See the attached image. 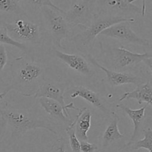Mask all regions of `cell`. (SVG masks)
<instances>
[{
  "label": "cell",
  "mask_w": 152,
  "mask_h": 152,
  "mask_svg": "<svg viewBox=\"0 0 152 152\" xmlns=\"http://www.w3.org/2000/svg\"><path fill=\"white\" fill-rule=\"evenodd\" d=\"M11 82L4 91H16L22 96L31 97L45 79V65L29 53L16 58L10 64Z\"/></svg>",
  "instance_id": "1"
},
{
  "label": "cell",
  "mask_w": 152,
  "mask_h": 152,
  "mask_svg": "<svg viewBox=\"0 0 152 152\" xmlns=\"http://www.w3.org/2000/svg\"><path fill=\"white\" fill-rule=\"evenodd\" d=\"M0 117L11 127L12 137L22 136L30 130L42 129L57 135L56 124L48 120L39 119L25 108H16L5 105L0 108Z\"/></svg>",
  "instance_id": "2"
},
{
  "label": "cell",
  "mask_w": 152,
  "mask_h": 152,
  "mask_svg": "<svg viewBox=\"0 0 152 152\" xmlns=\"http://www.w3.org/2000/svg\"><path fill=\"white\" fill-rule=\"evenodd\" d=\"M121 22L133 23L136 22V19L112 16L98 12L94 13L89 26L82 29V31L76 35L72 36L70 38V41L74 43V47L83 53V55L92 54L94 48L95 40L99 34L111 25Z\"/></svg>",
  "instance_id": "3"
},
{
  "label": "cell",
  "mask_w": 152,
  "mask_h": 152,
  "mask_svg": "<svg viewBox=\"0 0 152 152\" xmlns=\"http://www.w3.org/2000/svg\"><path fill=\"white\" fill-rule=\"evenodd\" d=\"M1 26L7 31L11 39L18 42L34 46L39 45L44 40V28L39 23L34 22L24 16L11 22H3Z\"/></svg>",
  "instance_id": "4"
},
{
  "label": "cell",
  "mask_w": 152,
  "mask_h": 152,
  "mask_svg": "<svg viewBox=\"0 0 152 152\" xmlns=\"http://www.w3.org/2000/svg\"><path fill=\"white\" fill-rule=\"evenodd\" d=\"M42 16L44 31L50 37L55 48L65 49L62 41L71 38L72 28L68 25L64 17L63 13L50 7H44L40 10Z\"/></svg>",
  "instance_id": "5"
},
{
  "label": "cell",
  "mask_w": 152,
  "mask_h": 152,
  "mask_svg": "<svg viewBox=\"0 0 152 152\" xmlns=\"http://www.w3.org/2000/svg\"><path fill=\"white\" fill-rule=\"evenodd\" d=\"M96 0H77L69 10L62 13L71 28H87L91 22L96 9Z\"/></svg>",
  "instance_id": "6"
},
{
  "label": "cell",
  "mask_w": 152,
  "mask_h": 152,
  "mask_svg": "<svg viewBox=\"0 0 152 152\" xmlns=\"http://www.w3.org/2000/svg\"><path fill=\"white\" fill-rule=\"evenodd\" d=\"M68 88V83L57 82L53 80L45 78L32 96L36 99L41 97L48 98V99H53V100L59 102L63 107L67 115L71 118L68 110H78V108H76L74 103L72 102H70L68 105L65 104L64 97H65V93Z\"/></svg>",
  "instance_id": "7"
},
{
  "label": "cell",
  "mask_w": 152,
  "mask_h": 152,
  "mask_svg": "<svg viewBox=\"0 0 152 152\" xmlns=\"http://www.w3.org/2000/svg\"><path fill=\"white\" fill-rule=\"evenodd\" d=\"M111 62L114 71H120L128 68L136 66L143 62L145 59L151 56L150 53H134L125 48L123 46L120 48L110 47L105 48Z\"/></svg>",
  "instance_id": "8"
},
{
  "label": "cell",
  "mask_w": 152,
  "mask_h": 152,
  "mask_svg": "<svg viewBox=\"0 0 152 152\" xmlns=\"http://www.w3.org/2000/svg\"><path fill=\"white\" fill-rule=\"evenodd\" d=\"M129 22H121L114 24L106 28L99 34L100 37L115 39L123 43L137 45L148 47L150 46V40L138 36L131 28Z\"/></svg>",
  "instance_id": "9"
},
{
  "label": "cell",
  "mask_w": 152,
  "mask_h": 152,
  "mask_svg": "<svg viewBox=\"0 0 152 152\" xmlns=\"http://www.w3.org/2000/svg\"><path fill=\"white\" fill-rule=\"evenodd\" d=\"M96 7L100 13L128 19H132V16L137 14L142 16L141 8L129 3L128 0H96Z\"/></svg>",
  "instance_id": "10"
},
{
  "label": "cell",
  "mask_w": 152,
  "mask_h": 152,
  "mask_svg": "<svg viewBox=\"0 0 152 152\" xmlns=\"http://www.w3.org/2000/svg\"><path fill=\"white\" fill-rule=\"evenodd\" d=\"M85 57L88 59L89 62L91 63L94 66L97 67L98 68L105 72V75H106V82L111 86L116 87V86H120L127 84H132L137 86L145 83L143 78L137 74L108 69L103 65H100L92 54L85 55Z\"/></svg>",
  "instance_id": "11"
},
{
  "label": "cell",
  "mask_w": 152,
  "mask_h": 152,
  "mask_svg": "<svg viewBox=\"0 0 152 152\" xmlns=\"http://www.w3.org/2000/svg\"><path fill=\"white\" fill-rule=\"evenodd\" d=\"M68 89V91H66L69 92L70 97L72 99L80 97L85 99L92 106L99 110L102 114L105 115V117H111L113 113L114 112L108 108L105 99L97 92L94 91L83 86H71Z\"/></svg>",
  "instance_id": "12"
},
{
  "label": "cell",
  "mask_w": 152,
  "mask_h": 152,
  "mask_svg": "<svg viewBox=\"0 0 152 152\" xmlns=\"http://www.w3.org/2000/svg\"><path fill=\"white\" fill-rule=\"evenodd\" d=\"M51 53L54 57L78 74L87 77H92L95 75V71L85 56L76 53H66L55 48Z\"/></svg>",
  "instance_id": "13"
},
{
  "label": "cell",
  "mask_w": 152,
  "mask_h": 152,
  "mask_svg": "<svg viewBox=\"0 0 152 152\" xmlns=\"http://www.w3.org/2000/svg\"><path fill=\"white\" fill-rule=\"evenodd\" d=\"M117 108L123 110L126 115L129 117V118L133 122L134 124V132L132 135L130 140L129 142L126 144V145H130L131 143L136 141L137 137H139L140 134V130L143 125L144 120L145 118V110H146L148 105H144L142 108H139V109H132V108H129L127 105H124L123 103H119L117 105Z\"/></svg>",
  "instance_id": "14"
},
{
  "label": "cell",
  "mask_w": 152,
  "mask_h": 152,
  "mask_svg": "<svg viewBox=\"0 0 152 152\" xmlns=\"http://www.w3.org/2000/svg\"><path fill=\"white\" fill-rule=\"evenodd\" d=\"M78 114L75 120L71 122L74 126L77 137L80 141H87L88 139V132L91 126V111L88 107L78 108Z\"/></svg>",
  "instance_id": "15"
},
{
  "label": "cell",
  "mask_w": 152,
  "mask_h": 152,
  "mask_svg": "<svg viewBox=\"0 0 152 152\" xmlns=\"http://www.w3.org/2000/svg\"><path fill=\"white\" fill-rule=\"evenodd\" d=\"M38 101L41 108L49 116H50L51 118H54L62 122L63 124L66 125V126L71 124L72 120L67 115L63 107L59 102L45 97L38 98Z\"/></svg>",
  "instance_id": "16"
},
{
  "label": "cell",
  "mask_w": 152,
  "mask_h": 152,
  "mask_svg": "<svg viewBox=\"0 0 152 152\" xmlns=\"http://www.w3.org/2000/svg\"><path fill=\"white\" fill-rule=\"evenodd\" d=\"M137 99L138 104L141 105L142 102H146L148 105H152V86L151 82H145L144 83L137 86L136 88L130 92H126L120 96L119 101L125 99Z\"/></svg>",
  "instance_id": "17"
},
{
  "label": "cell",
  "mask_w": 152,
  "mask_h": 152,
  "mask_svg": "<svg viewBox=\"0 0 152 152\" xmlns=\"http://www.w3.org/2000/svg\"><path fill=\"white\" fill-rule=\"evenodd\" d=\"M112 119L109 124L107 126L102 137V149H106L111 145L117 141L120 140L124 137V135L120 133L118 128L120 117L115 112L113 113L111 117Z\"/></svg>",
  "instance_id": "18"
},
{
  "label": "cell",
  "mask_w": 152,
  "mask_h": 152,
  "mask_svg": "<svg viewBox=\"0 0 152 152\" xmlns=\"http://www.w3.org/2000/svg\"><path fill=\"white\" fill-rule=\"evenodd\" d=\"M0 13L7 15L13 21L28 16L21 4L20 0H0Z\"/></svg>",
  "instance_id": "19"
},
{
  "label": "cell",
  "mask_w": 152,
  "mask_h": 152,
  "mask_svg": "<svg viewBox=\"0 0 152 152\" xmlns=\"http://www.w3.org/2000/svg\"><path fill=\"white\" fill-rule=\"evenodd\" d=\"M144 137L142 139L136 140L130 145H125L122 149H128L131 151H137L140 148L146 149L148 151L152 152V130L151 128H147L143 131Z\"/></svg>",
  "instance_id": "20"
},
{
  "label": "cell",
  "mask_w": 152,
  "mask_h": 152,
  "mask_svg": "<svg viewBox=\"0 0 152 152\" xmlns=\"http://www.w3.org/2000/svg\"><path fill=\"white\" fill-rule=\"evenodd\" d=\"M22 7H24L25 11V9L28 8L30 11L33 12V13H36L44 7H50L54 10L61 12V13H64L65 11L60 7L56 6V4H53L51 0H23Z\"/></svg>",
  "instance_id": "21"
},
{
  "label": "cell",
  "mask_w": 152,
  "mask_h": 152,
  "mask_svg": "<svg viewBox=\"0 0 152 152\" xmlns=\"http://www.w3.org/2000/svg\"><path fill=\"white\" fill-rule=\"evenodd\" d=\"M0 44L4 45H7L16 48L21 50L25 53H30L29 47L25 45V44L18 42L15 41L13 39L10 38L8 34H7L6 29L3 26H1V28H0Z\"/></svg>",
  "instance_id": "22"
},
{
  "label": "cell",
  "mask_w": 152,
  "mask_h": 152,
  "mask_svg": "<svg viewBox=\"0 0 152 152\" xmlns=\"http://www.w3.org/2000/svg\"><path fill=\"white\" fill-rule=\"evenodd\" d=\"M65 132L69 138V144L72 152H80V141L76 136L74 125L71 123L69 126H66Z\"/></svg>",
  "instance_id": "23"
},
{
  "label": "cell",
  "mask_w": 152,
  "mask_h": 152,
  "mask_svg": "<svg viewBox=\"0 0 152 152\" xmlns=\"http://www.w3.org/2000/svg\"><path fill=\"white\" fill-rule=\"evenodd\" d=\"M7 63H8V55L6 48L4 45L0 44V79Z\"/></svg>",
  "instance_id": "24"
},
{
  "label": "cell",
  "mask_w": 152,
  "mask_h": 152,
  "mask_svg": "<svg viewBox=\"0 0 152 152\" xmlns=\"http://www.w3.org/2000/svg\"><path fill=\"white\" fill-rule=\"evenodd\" d=\"M98 148L95 144L90 143L88 141H80V152H96Z\"/></svg>",
  "instance_id": "25"
},
{
  "label": "cell",
  "mask_w": 152,
  "mask_h": 152,
  "mask_svg": "<svg viewBox=\"0 0 152 152\" xmlns=\"http://www.w3.org/2000/svg\"><path fill=\"white\" fill-rule=\"evenodd\" d=\"M66 151V143L64 138L61 137L57 140L51 148V152H65Z\"/></svg>",
  "instance_id": "26"
},
{
  "label": "cell",
  "mask_w": 152,
  "mask_h": 152,
  "mask_svg": "<svg viewBox=\"0 0 152 152\" xmlns=\"http://www.w3.org/2000/svg\"><path fill=\"white\" fill-rule=\"evenodd\" d=\"M7 123H6L5 120L0 117V142L4 138V134H5L6 130H7Z\"/></svg>",
  "instance_id": "27"
},
{
  "label": "cell",
  "mask_w": 152,
  "mask_h": 152,
  "mask_svg": "<svg viewBox=\"0 0 152 152\" xmlns=\"http://www.w3.org/2000/svg\"><path fill=\"white\" fill-rule=\"evenodd\" d=\"M135 1H137V0H128L129 3H133ZM142 8H141V10H142V16H144L145 15V13H146V4H145V0H142Z\"/></svg>",
  "instance_id": "28"
},
{
  "label": "cell",
  "mask_w": 152,
  "mask_h": 152,
  "mask_svg": "<svg viewBox=\"0 0 152 152\" xmlns=\"http://www.w3.org/2000/svg\"><path fill=\"white\" fill-rule=\"evenodd\" d=\"M8 93H7L6 91H4V92H1V93H0V105H1V102L4 101V97H5V96ZM0 108H1V107H0Z\"/></svg>",
  "instance_id": "29"
},
{
  "label": "cell",
  "mask_w": 152,
  "mask_h": 152,
  "mask_svg": "<svg viewBox=\"0 0 152 152\" xmlns=\"http://www.w3.org/2000/svg\"><path fill=\"white\" fill-rule=\"evenodd\" d=\"M122 151L123 152H132V151H130V150H128V149H121ZM147 152H151V151H147Z\"/></svg>",
  "instance_id": "30"
}]
</instances>
